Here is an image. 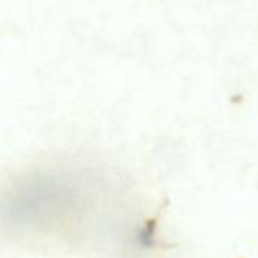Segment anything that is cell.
<instances>
[{
  "mask_svg": "<svg viewBox=\"0 0 258 258\" xmlns=\"http://www.w3.org/2000/svg\"><path fill=\"white\" fill-rule=\"evenodd\" d=\"M112 178L91 165H54L26 175L11 190L5 213L12 216L15 230H33L36 234H73L103 219L101 195L112 190Z\"/></svg>",
  "mask_w": 258,
  "mask_h": 258,
  "instance_id": "6da1fadb",
  "label": "cell"
}]
</instances>
